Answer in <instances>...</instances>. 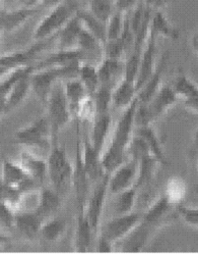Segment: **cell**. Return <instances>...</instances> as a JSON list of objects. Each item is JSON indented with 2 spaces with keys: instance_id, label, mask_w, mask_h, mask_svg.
Instances as JSON below:
<instances>
[{
  "instance_id": "9",
  "label": "cell",
  "mask_w": 198,
  "mask_h": 255,
  "mask_svg": "<svg viewBox=\"0 0 198 255\" xmlns=\"http://www.w3.org/2000/svg\"><path fill=\"white\" fill-rule=\"evenodd\" d=\"M109 192V175L96 183L93 193L87 197L84 214L95 234L98 233L102 220L107 194Z\"/></svg>"
},
{
  "instance_id": "24",
  "label": "cell",
  "mask_w": 198,
  "mask_h": 255,
  "mask_svg": "<svg viewBox=\"0 0 198 255\" xmlns=\"http://www.w3.org/2000/svg\"><path fill=\"white\" fill-rule=\"evenodd\" d=\"M169 54L165 53L160 62L157 65L155 73L147 80V82L143 85V86L138 90L137 92V100L139 103H148L152 97L156 95L160 87L162 86V77L165 72V69L167 67Z\"/></svg>"
},
{
  "instance_id": "34",
  "label": "cell",
  "mask_w": 198,
  "mask_h": 255,
  "mask_svg": "<svg viewBox=\"0 0 198 255\" xmlns=\"http://www.w3.org/2000/svg\"><path fill=\"white\" fill-rule=\"evenodd\" d=\"M171 87L178 99L182 101L198 96V85L193 82L181 69L174 78Z\"/></svg>"
},
{
  "instance_id": "41",
  "label": "cell",
  "mask_w": 198,
  "mask_h": 255,
  "mask_svg": "<svg viewBox=\"0 0 198 255\" xmlns=\"http://www.w3.org/2000/svg\"><path fill=\"white\" fill-rule=\"evenodd\" d=\"M91 13L96 16L102 23H108L109 18L114 13V3L108 1V0H89V7Z\"/></svg>"
},
{
  "instance_id": "44",
  "label": "cell",
  "mask_w": 198,
  "mask_h": 255,
  "mask_svg": "<svg viewBox=\"0 0 198 255\" xmlns=\"http://www.w3.org/2000/svg\"><path fill=\"white\" fill-rule=\"evenodd\" d=\"M124 20L125 15L121 12L114 11V13L109 18L108 23L106 25L107 30V41L117 40L121 37L123 28H124Z\"/></svg>"
},
{
  "instance_id": "3",
  "label": "cell",
  "mask_w": 198,
  "mask_h": 255,
  "mask_svg": "<svg viewBox=\"0 0 198 255\" xmlns=\"http://www.w3.org/2000/svg\"><path fill=\"white\" fill-rule=\"evenodd\" d=\"M78 7L71 0H65L58 6L50 9L34 30L33 39L36 42L52 39L76 14Z\"/></svg>"
},
{
  "instance_id": "32",
  "label": "cell",
  "mask_w": 198,
  "mask_h": 255,
  "mask_svg": "<svg viewBox=\"0 0 198 255\" xmlns=\"http://www.w3.org/2000/svg\"><path fill=\"white\" fill-rule=\"evenodd\" d=\"M77 49L84 54L86 61L89 58H95L99 60L104 58V45L94 35H92L89 31H86L84 28L82 29L78 38Z\"/></svg>"
},
{
  "instance_id": "61",
  "label": "cell",
  "mask_w": 198,
  "mask_h": 255,
  "mask_svg": "<svg viewBox=\"0 0 198 255\" xmlns=\"http://www.w3.org/2000/svg\"><path fill=\"white\" fill-rule=\"evenodd\" d=\"M195 191H196V192L198 193V186H196V187H195Z\"/></svg>"
},
{
  "instance_id": "59",
  "label": "cell",
  "mask_w": 198,
  "mask_h": 255,
  "mask_svg": "<svg viewBox=\"0 0 198 255\" xmlns=\"http://www.w3.org/2000/svg\"><path fill=\"white\" fill-rule=\"evenodd\" d=\"M2 33H3V31H2L1 27H0V38H1V36H2Z\"/></svg>"
},
{
  "instance_id": "26",
  "label": "cell",
  "mask_w": 198,
  "mask_h": 255,
  "mask_svg": "<svg viewBox=\"0 0 198 255\" xmlns=\"http://www.w3.org/2000/svg\"><path fill=\"white\" fill-rule=\"evenodd\" d=\"M31 75H32V73L19 79L9 90V92L5 98L4 115L15 110L17 106H19L27 98L29 92L32 90L31 81H30Z\"/></svg>"
},
{
  "instance_id": "57",
  "label": "cell",
  "mask_w": 198,
  "mask_h": 255,
  "mask_svg": "<svg viewBox=\"0 0 198 255\" xmlns=\"http://www.w3.org/2000/svg\"><path fill=\"white\" fill-rule=\"evenodd\" d=\"M10 242H11V239L8 235H6L4 233H0V248L9 245Z\"/></svg>"
},
{
  "instance_id": "40",
  "label": "cell",
  "mask_w": 198,
  "mask_h": 255,
  "mask_svg": "<svg viewBox=\"0 0 198 255\" xmlns=\"http://www.w3.org/2000/svg\"><path fill=\"white\" fill-rule=\"evenodd\" d=\"M113 89L114 88H112V87L100 86L98 88V90L92 95L94 104H95L96 116L109 113L110 106L112 105Z\"/></svg>"
},
{
  "instance_id": "43",
  "label": "cell",
  "mask_w": 198,
  "mask_h": 255,
  "mask_svg": "<svg viewBox=\"0 0 198 255\" xmlns=\"http://www.w3.org/2000/svg\"><path fill=\"white\" fill-rule=\"evenodd\" d=\"M141 52L132 50L126 57L123 66V79L136 84V79L139 71Z\"/></svg>"
},
{
  "instance_id": "54",
  "label": "cell",
  "mask_w": 198,
  "mask_h": 255,
  "mask_svg": "<svg viewBox=\"0 0 198 255\" xmlns=\"http://www.w3.org/2000/svg\"><path fill=\"white\" fill-rule=\"evenodd\" d=\"M42 0H19V6L24 8H39Z\"/></svg>"
},
{
  "instance_id": "22",
  "label": "cell",
  "mask_w": 198,
  "mask_h": 255,
  "mask_svg": "<svg viewBox=\"0 0 198 255\" xmlns=\"http://www.w3.org/2000/svg\"><path fill=\"white\" fill-rule=\"evenodd\" d=\"M178 98L173 91L171 85L163 84L156 95L147 103L148 109L155 121L173 108Z\"/></svg>"
},
{
  "instance_id": "42",
  "label": "cell",
  "mask_w": 198,
  "mask_h": 255,
  "mask_svg": "<svg viewBox=\"0 0 198 255\" xmlns=\"http://www.w3.org/2000/svg\"><path fill=\"white\" fill-rule=\"evenodd\" d=\"M24 196L25 195L18 189L5 184L0 179V201L8 204L17 211L19 210V206Z\"/></svg>"
},
{
  "instance_id": "33",
  "label": "cell",
  "mask_w": 198,
  "mask_h": 255,
  "mask_svg": "<svg viewBox=\"0 0 198 255\" xmlns=\"http://www.w3.org/2000/svg\"><path fill=\"white\" fill-rule=\"evenodd\" d=\"M66 229H67V224L63 219L53 217L43 222L39 238L49 244L56 243L63 237Z\"/></svg>"
},
{
  "instance_id": "50",
  "label": "cell",
  "mask_w": 198,
  "mask_h": 255,
  "mask_svg": "<svg viewBox=\"0 0 198 255\" xmlns=\"http://www.w3.org/2000/svg\"><path fill=\"white\" fill-rule=\"evenodd\" d=\"M113 250H114V244L112 242H110L108 239L104 238L101 235L98 237V241H97V244H96L95 251L103 252V253H109V252H112Z\"/></svg>"
},
{
  "instance_id": "35",
  "label": "cell",
  "mask_w": 198,
  "mask_h": 255,
  "mask_svg": "<svg viewBox=\"0 0 198 255\" xmlns=\"http://www.w3.org/2000/svg\"><path fill=\"white\" fill-rule=\"evenodd\" d=\"M79 17L82 27L89 31L92 35H94L103 45L107 42V30L106 24L102 23L96 16H94L89 9H80L78 8L76 12Z\"/></svg>"
},
{
  "instance_id": "18",
  "label": "cell",
  "mask_w": 198,
  "mask_h": 255,
  "mask_svg": "<svg viewBox=\"0 0 198 255\" xmlns=\"http://www.w3.org/2000/svg\"><path fill=\"white\" fill-rule=\"evenodd\" d=\"M83 27L77 14H75L55 36L54 43L58 50L77 49L78 38Z\"/></svg>"
},
{
  "instance_id": "46",
  "label": "cell",
  "mask_w": 198,
  "mask_h": 255,
  "mask_svg": "<svg viewBox=\"0 0 198 255\" xmlns=\"http://www.w3.org/2000/svg\"><path fill=\"white\" fill-rule=\"evenodd\" d=\"M15 214L16 210L8 204L0 201V228L4 231H11L14 229Z\"/></svg>"
},
{
  "instance_id": "21",
  "label": "cell",
  "mask_w": 198,
  "mask_h": 255,
  "mask_svg": "<svg viewBox=\"0 0 198 255\" xmlns=\"http://www.w3.org/2000/svg\"><path fill=\"white\" fill-rule=\"evenodd\" d=\"M134 134L140 136L146 142L150 154L159 162V164L163 166H169L170 163L164 150L163 142L151 125L135 128Z\"/></svg>"
},
{
  "instance_id": "10",
  "label": "cell",
  "mask_w": 198,
  "mask_h": 255,
  "mask_svg": "<svg viewBox=\"0 0 198 255\" xmlns=\"http://www.w3.org/2000/svg\"><path fill=\"white\" fill-rule=\"evenodd\" d=\"M178 217L177 206L172 204L163 194L153 201L145 211H143L141 221L157 230L168 223L175 221Z\"/></svg>"
},
{
  "instance_id": "17",
  "label": "cell",
  "mask_w": 198,
  "mask_h": 255,
  "mask_svg": "<svg viewBox=\"0 0 198 255\" xmlns=\"http://www.w3.org/2000/svg\"><path fill=\"white\" fill-rule=\"evenodd\" d=\"M81 157L85 173L91 182L97 183L105 176L101 162L102 153L93 147L90 138H85L81 145Z\"/></svg>"
},
{
  "instance_id": "14",
  "label": "cell",
  "mask_w": 198,
  "mask_h": 255,
  "mask_svg": "<svg viewBox=\"0 0 198 255\" xmlns=\"http://www.w3.org/2000/svg\"><path fill=\"white\" fill-rule=\"evenodd\" d=\"M62 196L52 187L43 186L39 189L38 203L34 211L37 216L45 222L53 218L61 207Z\"/></svg>"
},
{
  "instance_id": "47",
  "label": "cell",
  "mask_w": 198,
  "mask_h": 255,
  "mask_svg": "<svg viewBox=\"0 0 198 255\" xmlns=\"http://www.w3.org/2000/svg\"><path fill=\"white\" fill-rule=\"evenodd\" d=\"M153 122H155V119H153V117L151 116L147 103L138 102L136 111H135V116H134L135 128L150 126Z\"/></svg>"
},
{
  "instance_id": "51",
  "label": "cell",
  "mask_w": 198,
  "mask_h": 255,
  "mask_svg": "<svg viewBox=\"0 0 198 255\" xmlns=\"http://www.w3.org/2000/svg\"><path fill=\"white\" fill-rule=\"evenodd\" d=\"M140 1L146 8H148L152 12L157 10H163L166 6V0H140Z\"/></svg>"
},
{
  "instance_id": "20",
  "label": "cell",
  "mask_w": 198,
  "mask_h": 255,
  "mask_svg": "<svg viewBox=\"0 0 198 255\" xmlns=\"http://www.w3.org/2000/svg\"><path fill=\"white\" fill-rule=\"evenodd\" d=\"M39 8L18 7L13 10L0 12V27L3 33H12L23 27L30 18H32Z\"/></svg>"
},
{
  "instance_id": "1",
  "label": "cell",
  "mask_w": 198,
  "mask_h": 255,
  "mask_svg": "<svg viewBox=\"0 0 198 255\" xmlns=\"http://www.w3.org/2000/svg\"><path fill=\"white\" fill-rule=\"evenodd\" d=\"M48 180L51 187L63 196L72 186L74 165L70 162L64 146L53 144L47 158Z\"/></svg>"
},
{
  "instance_id": "13",
  "label": "cell",
  "mask_w": 198,
  "mask_h": 255,
  "mask_svg": "<svg viewBox=\"0 0 198 255\" xmlns=\"http://www.w3.org/2000/svg\"><path fill=\"white\" fill-rule=\"evenodd\" d=\"M138 100L136 99L132 102L128 108H126L121 115L120 119L118 120L115 128L113 136L111 138V141L118 144L121 147H124L127 149V146L130 142V140L133 137L135 124H134V116L135 111L137 108Z\"/></svg>"
},
{
  "instance_id": "8",
  "label": "cell",
  "mask_w": 198,
  "mask_h": 255,
  "mask_svg": "<svg viewBox=\"0 0 198 255\" xmlns=\"http://www.w3.org/2000/svg\"><path fill=\"white\" fill-rule=\"evenodd\" d=\"M1 179L5 184L18 189L24 195L34 192L36 189H40L41 186L29 177L21 165L15 161L3 157L1 160Z\"/></svg>"
},
{
  "instance_id": "27",
  "label": "cell",
  "mask_w": 198,
  "mask_h": 255,
  "mask_svg": "<svg viewBox=\"0 0 198 255\" xmlns=\"http://www.w3.org/2000/svg\"><path fill=\"white\" fill-rule=\"evenodd\" d=\"M92 123L93 128L90 141L95 149L102 153L107 137L110 132V128H111L112 117L110 113L104 115H97Z\"/></svg>"
},
{
  "instance_id": "31",
  "label": "cell",
  "mask_w": 198,
  "mask_h": 255,
  "mask_svg": "<svg viewBox=\"0 0 198 255\" xmlns=\"http://www.w3.org/2000/svg\"><path fill=\"white\" fill-rule=\"evenodd\" d=\"M97 68L100 86H108L114 88L118 83L117 78L119 74L123 72L121 61L103 58L99 63V66H97Z\"/></svg>"
},
{
  "instance_id": "56",
  "label": "cell",
  "mask_w": 198,
  "mask_h": 255,
  "mask_svg": "<svg viewBox=\"0 0 198 255\" xmlns=\"http://www.w3.org/2000/svg\"><path fill=\"white\" fill-rule=\"evenodd\" d=\"M191 47H192L194 54L198 58V32L194 33L191 38Z\"/></svg>"
},
{
  "instance_id": "28",
  "label": "cell",
  "mask_w": 198,
  "mask_h": 255,
  "mask_svg": "<svg viewBox=\"0 0 198 255\" xmlns=\"http://www.w3.org/2000/svg\"><path fill=\"white\" fill-rule=\"evenodd\" d=\"M137 97V90L135 83L127 81L122 78L117 83L112 93V105L116 109L125 110Z\"/></svg>"
},
{
  "instance_id": "49",
  "label": "cell",
  "mask_w": 198,
  "mask_h": 255,
  "mask_svg": "<svg viewBox=\"0 0 198 255\" xmlns=\"http://www.w3.org/2000/svg\"><path fill=\"white\" fill-rule=\"evenodd\" d=\"M139 0H115L114 8L122 14L130 13L138 4Z\"/></svg>"
},
{
  "instance_id": "38",
  "label": "cell",
  "mask_w": 198,
  "mask_h": 255,
  "mask_svg": "<svg viewBox=\"0 0 198 255\" xmlns=\"http://www.w3.org/2000/svg\"><path fill=\"white\" fill-rule=\"evenodd\" d=\"M138 192V189L135 186H132L131 188L117 194V198L114 204L115 216L126 215L133 211V208L137 201Z\"/></svg>"
},
{
  "instance_id": "39",
  "label": "cell",
  "mask_w": 198,
  "mask_h": 255,
  "mask_svg": "<svg viewBox=\"0 0 198 255\" xmlns=\"http://www.w3.org/2000/svg\"><path fill=\"white\" fill-rule=\"evenodd\" d=\"M164 195L175 206L182 204L186 196V185L183 179L179 177L170 178L166 185Z\"/></svg>"
},
{
  "instance_id": "11",
  "label": "cell",
  "mask_w": 198,
  "mask_h": 255,
  "mask_svg": "<svg viewBox=\"0 0 198 255\" xmlns=\"http://www.w3.org/2000/svg\"><path fill=\"white\" fill-rule=\"evenodd\" d=\"M138 175V162L127 158L109 175V192L119 194L134 185Z\"/></svg>"
},
{
  "instance_id": "29",
  "label": "cell",
  "mask_w": 198,
  "mask_h": 255,
  "mask_svg": "<svg viewBox=\"0 0 198 255\" xmlns=\"http://www.w3.org/2000/svg\"><path fill=\"white\" fill-rule=\"evenodd\" d=\"M126 150V148L110 141L109 146L104 152H102L101 157L102 167L105 175L112 174L118 166H120L127 159Z\"/></svg>"
},
{
  "instance_id": "12",
  "label": "cell",
  "mask_w": 198,
  "mask_h": 255,
  "mask_svg": "<svg viewBox=\"0 0 198 255\" xmlns=\"http://www.w3.org/2000/svg\"><path fill=\"white\" fill-rule=\"evenodd\" d=\"M157 39L158 37L149 31L148 37L141 51L139 71L136 79V90H138L147 82V80L155 73L157 68L156 53H157Z\"/></svg>"
},
{
  "instance_id": "60",
  "label": "cell",
  "mask_w": 198,
  "mask_h": 255,
  "mask_svg": "<svg viewBox=\"0 0 198 255\" xmlns=\"http://www.w3.org/2000/svg\"><path fill=\"white\" fill-rule=\"evenodd\" d=\"M108 1H110V2H112V3H114V2H115V0H108Z\"/></svg>"
},
{
  "instance_id": "15",
  "label": "cell",
  "mask_w": 198,
  "mask_h": 255,
  "mask_svg": "<svg viewBox=\"0 0 198 255\" xmlns=\"http://www.w3.org/2000/svg\"><path fill=\"white\" fill-rule=\"evenodd\" d=\"M42 224L43 221L35 211H16L14 229L29 242H34L39 238Z\"/></svg>"
},
{
  "instance_id": "53",
  "label": "cell",
  "mask_w": 198,
  "mask_h": 255,
  "mask_svg": "<svg viewBox=\"0 0 198 255\" xmlns=\"http://www.w3.org/2000/svg\"><path fill=\"white\" fill-rule=\"evenodd\" d=\"M2 3V7L4 11H9V10H13L16 9L19 6V0H0Z\"/></svg>"
},
{
  "instance_id": "23",
  "label": "cell",
  "mask_w": 198,
  "mask_h": 255,
  "mask_svg": "<svg viewBox=\"0 0 198 255\" xmlns=\"http://www.w3.org/2000/svg\"><path fill=\"white\" fill-rule=\"evenodd\" d=\"M155 231L157 230L141 221L140 224L122 240V251L127 253H136L142 251Z\"/></svg>"
},
{
  "instance_id": "2",
  "label": "cell",
  "mask_w": 198,
  "mask_h": 255,
  "mask_svg": "<svg viewBox=\"0 0 198 255\" xmlns=\"http://www.w3.org/2000/svg\"><path fill=\"white\" fill-rule=\"evenodd\" d=\"M79 66L80 65L35 70L30 78L31 88L41 103L44 105L47 104L56 83L59 81L77 78Z\"/></svg>"
},
{
  "instance_id": "30",
  "label": "cell",
  "mask_w": 198,
  "mask_h": 255,
  "mask_svg": "<svg viewBox=\"0 0 198 255\" xmlns=\"http://www.w3.org/2000/svg\"><path fill=\"white\" fill-rule=\"evenodd\" d=\"M149 31L157 37H163L170 40H177L180 37V31L170 23L163 10L152 12Z\"/></svg>"
},
{
  "instance_id": "37",
  "label": "cell",
  "mask_w": 198,
  "mask_h": 255,
  "mask_svg": "<svg viewBox=\"0 0 198 255\" xmlns=\"http://www.w3.org/2000/svg\"><path fill=\"white\" fill-rule=\"evenodd\" d=\"M158 165L159 162L151 155L143 157L138 162V175L133 185L138 189V191H140V189L142 188H145L147 185L151 183L153 177H155Z\"/></svg>"
},
{
  "instance_id": "25",
  "label": "cell",
  "mask_w": 198,
  "mask_h": 255,
  "mask_svg": "<svg viewBox=\"0 0 198 255\" xmlns=\"http://www.w3.org/2000/svg\"><path fill=\"white\" fill-rule=\"evenodd\" d=\"M63 87H64L65 97L68 102V106H69L72 119L75 120L80 104L87 96L91 94L87 93V91L83 87V85L77 78L63 81Z\"/></svg>"
},
{
  "instance_id": "36",
  "label": "cell",
  "mask_w": 198,
  "mask_h": 255,
  "mask_svg": "<svg viewBox=\"0 0 198 255\" xmlns=\"http://www.w3.org/2000/svg\"><path fill=\"white\" fill-rule=\"evenodd\" d=\"M77 79L81 82L87 93L93 95L100 87L98 68L91 62L83 61L80 63L77 72Z\"/></svg>"
},
{
  "instance_id": "5",
  "label": "cell",
  "mask_w": 198,
  "mask_h": 255,
  "mask_svg": "<svg viewBox=\"0 0 198 255\" xmlns=\"http://www.w3.org/2000/svg\"><path fill=\"white\" fill-rule=\"evenodd\" d=\"M13 143L41 150H50L53 145L51 127L47 117L35 120L14 134Z\"/></svg>"
},
{
  "instance_id": "16",
  "label": "cell",
  "mask_w": 198,
  "mask_h": 255,
  "mask_svg": "<svg viewBox=\"0 0 198 255\" xmlns=\"http://www.w3.org/2000/svg\"><path fill=\"white\" fill-rule=\"evenodd\" d=\"M18 163L29 177L35 180L41 187L44 186L48 179L47 159L45 160L28 150H24L19 154Z\"/></svg>"
},
{
  "instance_id": "55",
  "label": "cell",
  "mask_w": 198,
  "mask_h": 255,
  "mask_svg": "<svg viewBox=\"0 0 198 255\" xmlns=\"http://www.w3.org/2000/svg\"><path fill=\"white\" fill-rule=\"evenodd\" d=\"M64 1H65V0H42L41 6L45 7V8L50 10V9L58 6L59 4H61Z\"/></svg>"
},
{
  "instance_id": "48",
  "label": "cell",
  "mask_w": 198,
  "mask_h": 255,
  "mask_svg": "<svg viewBox=\"0 0 198 255\" xmlns=\"http://www.w3.org/2000/svg\"><path fill=\"white\" fill-rule=\"evenodd\" d=\"M178 216L190 227L198 229V208L187 207L183 204L177 205Z\"/></svg>"
},
{
  "instance_id": "58",
  "label": "cell",
  "mask_w": 198,
  "mask_h": 255,
  "mask_svg": "<svg viewBox=\"0 0 198 255\" xmlns=\"http://www.w3.org/2000/svg\"><path fill=\"white\" fill-rule=\"evenodd\" d=\"M193 143H194V146L196 148H198V129L195 130L194 132V135H193Z\"/></svg>"
},
{
  "instance_id": "52",
  "label": "cell",
  "mask_w": 198,
  "mask_h": 255,
  "mask_svg": "<svg viewBox=\"0 0 198 255\" xmlns=\"http://www.w3.org/2000/svg\"><path fill=\"white\" fill-rule=\"evenodd\" d=\"M185 109L191 113L198 114V96L186 99L183 101Z\"/></svg>"
},
{
  "instance_id": "6",
  "label": "cell",
  "mask_w": 198,
  "mask_h": 255,
  "mask_svg": "<svg viewBox=\"0 0 198 255\" xmlns=\"http://www.w3.org/2000/svg\"><path fill=\"white\" fill-rule=\"evenodd\" d=\"M142 215L143 212L131 211L126 215L115 216L104 225L100 235L113 244L122 241L140 224Z\"/></svg>"
},
{
  "instance_id": "45",
  "label": "cell",
  "mask_w": 198,
  "mask_h": 255,
  "mask_svg": "<svg viewBox=\"0 0 198 255\" xmlns=\"http://www.w3.org/2000/svg\"><path fill=\"white\" fill-rule=\"evenodd\" d=\"M123 56L126 57L127 52L124 43L120 38L106 42V44L104 45V58L121 61Z\"/></svg>"
},
{
  "instance_id": "4",
  "label": "cell",
  "mask_w": 198,
  "mask_h": 255,
  "mask_svg": "<svg viewBox=\"0 0 198 255\" xmlns=\"http://www.w3.org/2000/svg\"><path fill=\"white\" fill-rule=\"evenodd\" d=\"M47 109V119L49 121L53 144L59 143V134L63 128L67 125L72 119L68 102L66 100L63 81H59L54 86L51 95L45 105Z\"/></svg>"
},
{
  "instance_id": "19",
  "label": "cell",
  "mask_w": 198,
  "mask_h": 255,
  "mask_svg": "<svg viewBox=\"0 0 198 255\" xmlns=\"http://www.w3.org/2000/svg\"><path fill=\"white\" fill-rule=\"evenodd\" d=\"M95 235L96 234L87 221L84 211H77L76 225L73 234V250L83 253L90 251Z\"/></svg>"
},
{
  "instance_id": "7",
  "label": "cell",
  "mask_w": 198,
  "mask_h": 255,
  "mask_svg": "<svg viewBox=\"0 0 198 255\" xmlns=\"http://www.w3.org/2000/svg\"><path fill=\"white\" fill-rule=\"evenodd\" d=\"M81 139H80V122L76 121V143H75V161L73 169L72 186L75 193V202L77 211H84L87 197H89L90 179L87 177L81 157Z\"/></svg>"
}]
</instances>
